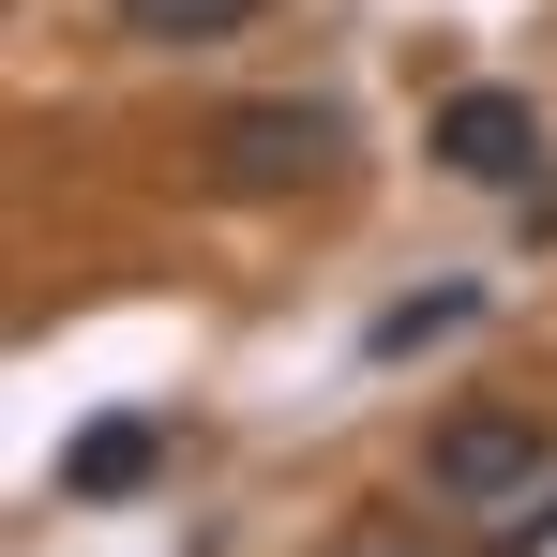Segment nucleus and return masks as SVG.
Here are the masks:
<instances>
[{"mask_svg": "<svg viewBox=\"0 0 557 557\" xmlns=\"http://www.w3.org/2000/svg\"><path fill=\"white\" fill-rule=\"evenodd\" d=\"M136 46H226V30H257V0H106Z\"/></svg>", "mask_w": 557, "mask_h": 557, "instance_id": "5", "label": "nucleus"}, {"mask_svg": "<svg viewBox=\"0 0 557 557\" xmlns=\"http://www.w3.org/2000/svg\"><path fill=\"white\" fill-rule=\"evenodd\" d=\"M151 453H166L151 422H91V437L61 453V497H136V482H151Z\"/></svg>", "mask_w": 557, "mask_h": 557, "instance_id": "4", "label": "nucleus"}, {"mask_svg": "<svg viewBox=\"0 0 557 557\" xmlns=\"http://www.w3.org/2000/svg\"><path fill=\"white\" fill-rule=\"evenodd\" d=\"M317 557H437V543H422L407 512H347V528H332V543H317Z\"/></svg>", "mask_w": 557, "mask_h": 557, "instance_id": "7", "label": "nucleus"}, {"mask_svg": "<svg viewBox=\"0 0 557 557\" xmlns=\"http://www.w3.org/2000/svg\"><path fill=\"white\" fill-rule=\"evenodd\" d=\"M422 151H437L453 182H482V196H528V182H543V121H528L512 91H453Z\"/></svg>", "mask_w": 557, "mask_h": 557, "instance_id": "3", "label": "nucleus"}, {"mask_svg": "<svg viewBox=\"0 0 557 557\" xmlns=\"http://www.w3.org/2000/svg\"><path fill=\"white\" fill-rule=\"evenodd\" d=\"M422 482H437V512H482V543H543L557 528V437L528 407H453L422 437Z\"/></svg>", "mask_w": 557, "mask_h": 557, "instance_id": "1", "label": "nucleus"}, {"mask_svg": "<svg viewBox=\"0 0 557 557\" xmlns=\"http://www.w3.org/2000/svg\"><path fill=\"white\" fill-rule=\"evenodd\" d=\"M467 317H482V286H437V301H392L362 347H376V362H407V347H437V332H467Z\"/></svg>", "mask_w": 557, "mask_h": 557, "instance_id": "6", "label": "nucleus"}, {"mask_svg": "<svg viewBox=\"0 0 557 557\" xmlns=\"http://www.w3.org/2000/svg\"><path fill=\"white\" fill-rule=\"evenodd\" d=\"M196 166H211V196H301V182L347 166V106H301V91L226 106V121L196 136Z\"/></svg>", "mask_w": 557, "mask_h": 557, "instance_id": "2", "label": "nucleus"}]
</instances>
